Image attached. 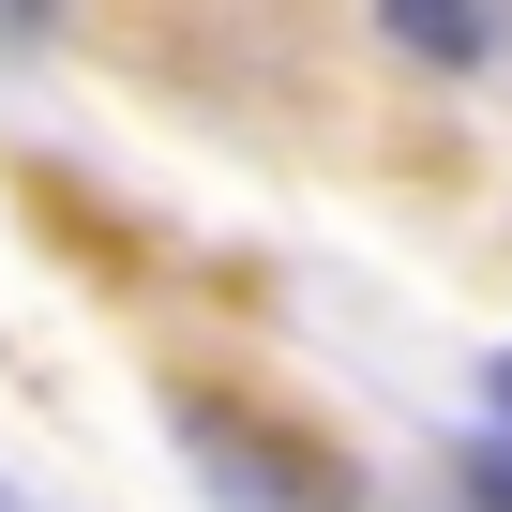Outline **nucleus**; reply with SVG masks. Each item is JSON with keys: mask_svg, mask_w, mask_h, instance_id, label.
<instances>
[{"mask_svg": "<svg viewBox=\"0 0 512 512\" xmlns=\"http://www.w3.org/2000/svg\"><path fill=\"white\" fill-rule=\"evenodd\" d=\"M377 16H392L407 61H482L497 46V0H377Z\"/></svg>", "mask_w": 512, "mask_h": 512, "instance_id": "f03ea898", "label": "nucleus"}, {"mask_svg": "<svg viewBox=\"0 0 512 512\" xmlns=\"http://www.w3.org/2000/svg\"><path fill=\"white\" fill-rule=\"evenodd\" d=\"M482 392H497V422H512V347H497V362H482Z\"/></svg>", "mask_w": 512, "mask_h": 512, "instance_id": "20e7f679", "label": "nucleus"}, {"mask_svg": "<svg viewBox=\"0 0 512 512\" xmlns=\"http://www.w3.org/2000/svg\"><path fill=\"white\" fill-rule=\"evenodd\" d=\"M166 422H181V452H196V482H211L226 512H347V482H332L317 452L256 437V422H241V407H211V392H181Z\"/></svg>", "mask_w": 512, "mask_h": 512, "instance_id": "f257e3e1", "label": "nucleus"}, {"mask_svg": "<svg viewBox=\"0 0 512 512\" xmlns=\"http://www.w3.org/2000/svg\"><path fill=\"white\" fill-rule=\"evenodd\" d=\"M452 467H467V497H482V512H512V437H482V452H452Z\"/></svg>", "mask_w": 512, "mask_h": 512, "instance_id": "7ed1b4c3", "label": "nucleus"}]
</instances>
